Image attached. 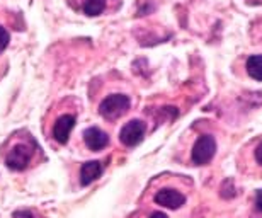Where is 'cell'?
Returning a JSON list of instances; mask_svg holds the SVG:
<instances>
[{"mask_svg": "<svg viewBox=\"0 0 262 218\" xmlns=\"http://www.w3.org/2000/svg\"><path fill=\"white\" fill-rule=\"evenodd\" d=\"M155 203L160 206H165V208L177 210L186 203V196L176 189L165 188V189H160L159 193L155 194Z\"/></svg>", "mask_w": 262, "mask_h": 218, "instance_id": "5", "label": "cell"}, {"mask_svg": "<svg viewBox=\"0 0 262 218\" xmlns=\"http://www.w3.org/2000/svg\"><path fill=\"white\" fill-rule=\"evenodd\" d=\"M150 218H169L165 213H162V211H155V213H151Z\"/></svg>", "mask_w": 262, "mask_h": 218, "instance_id": "15", "label": "cell"}, {"mask_svg": "<svg viewBox=\"0 0 262 218\" xmlns=\"http://www.w3.org/2000/svg\"><path fill=\"white\" fill-rule=\"evenodd\" d=\"M129 104H131V101H129L128 96L111 94L101 102V106H99V113H101L102 118L109 119V121H114V119L121 118L123 114L128 111Z\"/></svg>", "mask_w": 262, "mask_h": 218, "instance_id": "1", "label": "cell"}, {"mask_svg": "<svg viewBox=\"0 0 262 218\" xmlns=\"http://www.w3.org/2000/svg\"><path fill=\"white\" fill-rule=\"evenodd\" d=\"M31 159H33V148L29 145L19 143L9 152L7 159H5V165L12 170H24L31 162Z\"/></svg>", "mask_w": 262, "mask_h": 218, "instance_id": "4", "label": "cell"}, {"mask_svg": "<svg viewBox=\"0 0 262 218\" xmlns=\"http://www.w3.org/2000/svg\"><path fill=\"white\" fill-rule=\"evenodd\" d=\"M75 126V116L72 114H63L56 119L55 126H53V138L58 143L65 145L68 142V137H70V132Z\"/></svg>", "mask_w": 262, "mask_h": 218, "instance_id": "7", "label": "cell"}, {"mask_svg": "<svg viewBox=\"0 0 262 218\" xmlns=\"http://www.w3.org/2000/svg\"><path fill=\"white\" fill-rule=\"evenodd\" d=\"M216 154V140L211 135H203L196 140L192 147L191 159L196 165H206Z\"/></svg>", "mask_w": 262, "mask_h": 218, "instance_id": "2", "label": "cell"}, {"mask_svg": "<svg viewBox=\"0 0 262 218\" xmlns=\"http://www.w3.org/2000/svg\"><path fill=\"white\" fill-rule=\"evenodd\" d=\"M102 174V164L97 162V160H91V162H85L80 169V183L82 186H89L94 183L96 179L101 178Z\"/></svg>", "mask_w": 262, "mask_h": 218, "instance_id": "8", "label": "cell"}, {"mask_svg": "<svg viewBox=\"0 0 262 218\" xmlns=\"http://www.w3.org/2000/svg\"><path fill=\"white\" fill-rule=\"evenodd\" d=\"M12 218H36V216L28 210H19V211H15V213L12 215Z\"/></svg>", "mask_w": 262, "mask_h": 218, "instance_id": "12", "label": "cell"}, {"mask_svg": "<svg viewBox=\"0 0 262 218\" xmlns=\"http://www.w3.org/2000/svg\"><path fill=\"white\" fill-rule=\"evenodd\" d=\"M106 7V0H85L83 2V12L91 17H96L99 15Z\"/></svg>", "mask_w": 262, "mask_h": 218, "instance_id": "10", "label": "cell"}, {"mask_svg": "<svg viewBox=\"0 0 262 218\" xmlns=\"http://www.w3.org/2000/svg\"><path fill=\"white\" fill-rule=\"evenodd\" d=\"M145 133H146V124L141 119H131V121H128L121 128L119 140L126 147H136L145 138Z\"/></svg>", "mask_w": 262, "mask_h": 218, "instance_id": "3", "label": "cell"}, {"mask_svg": "<svg viewBox=\"0 0 262 218\" xmlns=\"http://www.w3.org/2000/svg\"><path fill=\"white\" fill-rule=\"evenodd\" d=\"M255 160H257V164L262 165V143H259L257 148H255Z\"/></svg>", "mask_w": 262, "mask_h": 218, "instance_id": "14", "label": "cell"}, {"mask_svg": "<svg viewBox=\"0 0 262 218\" xmlns=\"http://www.w3.org/2000/svg\"><path fill=\"white\" fill-rule=\"evenodd\" d=\"M255 206H257V210L262 213V189H259L257 194H255Z\"/></svg>", "mask_w": 262, "mask_h": 218, "instance_id": "13", "label": "cell"}, {"mask_svg": "<svg viewBox=\"0 0 262 218\" xmlns=\"http://www.w3.org/2000/svg\"><path fill=\"white\" fill-rule=\"evenodd\" d=\"M247 74L254 80H262V55H252L247 60Z\"/></svg>", "mask_w": 262, "mask_h": 218, "instance_id": "9", "label": "cell"}, {"mask_svg": "<svg viewBox=\"0 0 262 218\" xmlns=\"http://www.w3.org/2000/svg\"><path fill=\"white\" fill-rule=\"evenodd\" d=\"M83 142H85L89 150L99 152V150L106 148L109 145V137H107V133L102 132V129L92 126V128H87L85 132H83Z\"/></svg>", "mask_w": 262, "mask_h": 218, "instance_id": "6", "label": "cell"}, {"mask_svg": "<svg viewBox=\"0 0 262 218\" xmlns=\"http://www.w3.org/2000/svg\"><path fill=\"white\" fill-rule=\"evenodd\" d=\"M9 41H10V36L7 33V29L0 26V53H2V51L9 46Z\"/></svg>", "mask_w": 262, "mask_h": 218, "instance_id": "11", "label": "cell"}]
</instances>
